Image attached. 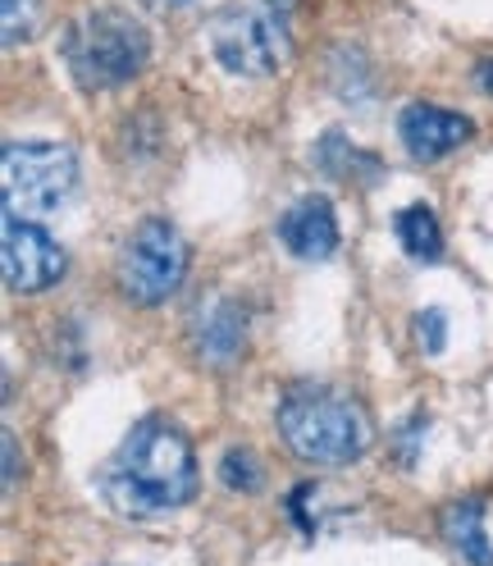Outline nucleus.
I'll list each match as a JSON object with an SVG mask.
<instances>
[{"instance_id":"7","label":"nucleus","mask_w":493,"mask_h":566,"mask_svg":"<svg viewBox=\"0 0 493 566\" xmlns=\"http://www.w3.org/2000/svg\"><path fill=\"white\" fill-rule=\"evenodd\" d=\"M0 261H6V283L14 293H46L64 279L69 256L64 247L32 220L6 216V238H0Z\"/></svg>"},{"instance_id":"6","label":"nucleus","mask_w":493,"mask_h":566,"mask_svg":"<svg viewBox=\"0 0 493 566\" xmlns=\"http://www.w3.org/2000/svg\"><path fill=\"white\" fill-rule=\"evenodd\" d=\"M115 274L124 297L143 306H160L179 293V283L188 274V242L169 220H143L124 238L115 256Z\"/></svg>"},{"instance_id":"9","label":"nucleus","mask_w":493,"mask_h":566,"mask_svg":"<svg viewBox=\"0 0 493 566\" xmlns=\"http://www.w3.org/2000/svg\"><path fill=\"white\" fill-rule=\"evenodd\" d=\"M192 352L206 366H229L238 352L246 347V311L233 297H216V302H201L192 325H188Z\"/></svg>"},{"instance_id":"17","label":"nucleus","mask_w":493,"mask_h":566,"mask_svg":"<svg viewBox=\"0 0 493 566\" xmlns=\"http://www.w3.org/2000/svg\"><path fill=\"white\" fill-rule=\"evenodd\" d=\"M475 83H480L484 96H493V60H484V64L475 69Z\"/></svg>"},{"instance_id":"8","label":"nucleus","mask_w":493,"mask_h":566,"mask_svg":"<svg viewBox=\"0 0 493 566\" xmlns=\"http://www.w3.org/2000/svg\"><path fill=\"white\" fill-rule=\"evenodd\" d=\"M398 137L411 160H443L448 151H457L462 142L471 137V119L457 115V111H443V105H430V101H416L398 115Z\"/></svg>"},{"instance_id":"3","label":"nucleus","mask_w":493,"mask_h":566,"mask_svg":"<svg viewBox=\"0 0 493 566\" xmlns=\"http://www.w3.org/2000/svg\"><path fill=\"white\" fill-rule=\"evenodd\" d=\"M147 55H151L147 28L119 10H87L64 32L69 74H74V83L87 92L133 83L147 69Z\"/></svg>"},{"instance_id":"2","label":"nucleus","mask_w":493,"mask_h":566,"mask_svg":"<svg viewBox=\"0 0 493 566\" xmlns=\"http://www.w3.org/2000/svg\"><path fill=\"white\" fill-rule=\"evenodd\" d=\"M279 434L311 467H352L375 439L361 402L321 384L289 388V398L279 402Z\"/></svg>"},{"instance_id":"1","label":"nucleus","mask_w":493,"mask_h":566,"mask_svg":"<svg viewBox=\"0 0 493 566\" xmlns=\"http://www.w3.org/2000/svg\"><path fill=\"white\" fill-rule=\"evenodd\" d=\"M197 462L192 443L174 420L147 416L137 420L105 471V499L124 516H160L192 503Z\"/></svg>"},{"instance_id":"4","label":"nucleus","mask_w":493,"mask_h":566,"mask_svg":"<svg viewBox=\"0 0 493 566\" xmlns=\"http://www.w3.org/2000/svg\"><path fill=\"white\" fill-rule=\"evenodd\" d=\"M293 0H233L210 23V51L242 78H270L289 64L293 55V32H289Z\"/></svg>"},{"instance_id":"12","label":"nucleus","mask_w":493,"mask_h":566,"mask_svg":"<svg viewBox=\"0 0 493 566\" xmlns=\"http://www.w3.org/2000/svg\"><path fill=\"white\" fill-rule=\"evenodd\" d=\"M398 238L407 247V256L416 261H439L443 256V229L430 206H407L398 210Z\"/></svg>"},{"instance_id":"11","label":"nucleus","mask_w":493,"mask_h":566,"mask_svg":"<svg viewBox=\"0 0 493 566\" xmlns=\"http://www.w3.org/2000/svg\"><path fill=\"white\" fill-rule=\"evenodd\" d=\"M443 535L471 566H493V544H489V507L484 499H462L443 507Z\"/></svg>"},{"instance_id":"18","label":"nucleus","mask_w":493,"mask_h":566,"mask_svg":"<svg viewBox=\"0 0 493 566\" xmlns=\"http://www.w3.org/2000/svg\"><path fill=\"white\" fill-rule=\"evenodd\" d=\"M147 10H183V6H192V0H143Z\"/></svg>"},{"instance_id":"5","label":"nucleus","mask_w":493,"mask_h":566,"mask_svg":"<svg viewBox=\"0 0 493 566\" xmlns=\"http://www.w3.org/2000/svg\"><path fill=\"white\" fill-rule=\"evenodd\" d=\"M6 216H51L78 188V156L60 142H10L0 156Z\"/></svg>"},{"instance_id":"14","label":"nucleus","mask_w":493,"mask_h":566,"mask_svg":"<svg viewBox=\"0 0 493 566\" xmlns=\"http://www.w3.org/2000/svg\"><path fill=\"white\" fill-rule=\"evenodd\" d=\"M220 480L238 493H252L261 489V467H256V457L246 452V448H229L224 452V462H220Z\"/></svg>"},{"instance_id":"16","label":"nucleus","mask_w":493,"mask_h":566,"mask_svg":"<svg viewBox=\"0 0 493 566\" xmlns=\"http://www.w3.org/2000/svg\"><path fill=\"white\" fill-rule=\"evenodd\" d=\"M14 467H19V443L14 434H6V484H14Z\"/></svg>"},{"instance_id":"13","label":"nucleus","mask_w":493,"mask_h":566,"mask_svg":"<svg viewBox=\"0 0 493 566\" xmlns=\"http://www.w3.org/2000/svg\"><path fill=\"white\" fill-rule=\"evenodd\" d=\"M42 23V0H6V46L14 51Z\"/></svg>"},{"instance_id":"15","label":"nucleus","mask_w":493,"mask_h":566,"mask_svg":"<svg viewBox=\"0 0 493 566\" xmlns=\"http://www.w3.org/2000/svg\"><path fill=\"white\" fill-rule=\"evenodd\" d=\"M416 343H420V352H430V357L448 347V321H443L439 306H430V311L416 315Z\"/></svg>"},{"instance_id":"10","label":"nucleus","mask_w":493,"mask_h":566,"mask_svg":"<svg viewBox=\"0 0 493 566\" xmlns=\"http://www.w3.org/2000/svg\"><path fill=\"white\" fill-rule=\"evenodd\" d=\"M279 242L302 261H325L338 247V220L329 197H297L284 220H279Z\"/></svg>"}]
</instances>
